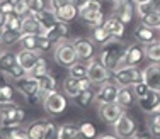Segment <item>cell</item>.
Returning a JSON list of instances; mask_svg holds the SVG:
<instances>
[{"instance_id":"6da1fadb","label":"cell","mask_w":160,"mask_h":139,"mask_svg":"<svg viewBox=\"0 0 160 139\" xmlns=\"http://www.w3.org/2000/svg\"><path fill=\"white\" fill-rule=\"evenodd\" d=\"M124 49H126V48L121 44L119 39L109 41V43H106L104 46H102L101 53H99V61H101L109 71H116L121 65Z\"/></svg>"},{"instance_id":"7a4b0ae2","label":"cell","mask_w":160,"mask_h":139,"mask_svg":"<svg viewBox=\"0 0 160 139\" xmlns=\"http://www.w3.org/2000/svg\"><path fill=\"white\" fill-rule=\"evenodd\" d=\"M53 59H55L56 65L63 66V68H70L73 63H77L78 58H77V51L73 48V43L68 39L56 43L55 49H53Z\"/></svg>"},{"instance_id":"3957f363","label":"cell","mask_w":160,"mask_h":139,"mask_svg":"<svg viewBox=\"0 0 160 139\" xmlns=\"http://www.w3.org/2000/svg\"><path fill=\"white\" fill-rule=\"evenodd\" d=\"M112 81L118 87H133V85L143 81V70L138 66H119L112 71Z\"/></svg>"},{"instance_id":"277c9868","label":"cell","mask_w":160,"mask_h":139,"mask_svg":"<svg viewBox=\"0 0 160 139\" xmlns=\"http://www.w3.org/2000/svg\"><path fill=\"white\" fill-rule=\"evenodd\" d=\"M78 17L83 21V24L89 27H99L104 24V17H102V5L99 0H90L85 7L78 10Z\"/></svg>"},{"instance_id":"5b68a950","label":"cell","mask_w":160,"mask_h":139,"mask_svg":"<svg viewBox=\"0 0 160 139\" xmlns=\"http://www.w3.org/2000/svg\"><path fill=\"white\" fill-rule=\"evenodd\" d=\"M43 107L49 115H60L67 110L68 107V99L62 92H49L43 93Z\"/></svg>"},{"instance_id":"8992f818","label":"cell","mask_w":160,"mask_h":139,"mask_svg":"<svg viewBox=\"0 0 160 139\" xmlns=\"http://www.w3.org/2000/svg\"><path fill=\"white\" fill-rule=\"evenodd\" d=\"M145 58H147V46H143L142 43L129 44L124 49V54H123L119 66H138Z\"/></svg>"},{"instance_id":"52a82bcc","label":"cell","mask_w":160,"mask_h":139,"mask_svg":"<svg viewBox=\"0 0 160 139\" xmlns=\"http://www.w3.org/2000/svg\"><path fill=\"white\" fill-rule=\"evenodd\" d=\"M112 127H114V134L119 139H131L136 134V122L126 112L112 124Z\"/></svg>"},{"instance_id":"ba28073f","label":"cell","mask_w":160,"mask_h":139,"mask_svg":"<svg viewBox=\"0 0 160 139\" xmlns=\"http://www.w3.org/2000/svg\"><path fill=\"white\" fill-rule=\"evenodd\" d=\"M119 88L112 80H108L104 83H101V87L96 92V102L99 105H104V104H112V102H118V93H119Z\"/></svg>"},{"instance_id":"9c48e42d","label":"cell","mask_w":160,"mask_h":139,"mask_svg":"<svg viewBox=\"0 0 160 139\" xmlns=\"http://www.w3.org/2000/svg\"><path fill=\"white\" fill-rule=\"evenodd\" d=\"M111 73L112 71H109L106 68V66L99 61V58L90 59L89 65H87V76L90 78L92 83H104V81H108L109 76H111Z\"/></svg>"},{"instance_id":"30bf717a","label":"cell","mask_w":160,"mask_h":139,"mask_svg":"<svg viewBox=\"0 0 160 139\" xmlns=\"http://www.w3.org/2000/svg\"><path fill=\"white\" fill-rule=\"evenodd\" d=\"M16 88L26 97V99H29V97H32V95H39L41 93L39 78L31 76V75H26L24 78H21V80L16 81Z\"/></svg>"},{"instance_id":"8fae6325","label":"cell","mask_w":160,"mask_h":139,"mask_svg":"<svg viewBox=\"0 0 160 139\" xmlns=\"http://www.w3.org/2000/svg\"><path fill=\"white\" fill-rule=\"evenodd\" d=\"M123 114H124V107L118 102L99 105V117L106 124H114Z\"/></svg>"},{"instance_id":"7c38bea8","label":"cell","mask_w":160,"mask_h":139,"mask_svg":"<svg viewBox=\"0 0 160 139\" xmlns=\"http://www.w3.org/2000/svg\"><path fill=\"white\" fill-rule=\"evenodd\" d=\"M72 43H73V48L77 51V58L80 61H90V59L96 58V54H94L96 48L87 37H75Z\"/></svg>"},{"instance_id":"4fadbf2b","label":"cell","mask_w":160,"mask_h":139,"mask_svg":"<svg viewBox=\"0 0 160 139\" xmlns=\"http://www.w3.org/2000/svg\"><path fill=\"white\" fill-rule=\"evenodd\" d=\"M143 81L153 92H160V63H152L143 70Z\"/></svg>"},{"instance_id":"5bb4252c","label":"cell","mask_w":160,"mask_h":139,"mask_svg":"<svg viewBox=\"0 0 160 139\" xmlns=\"http://www.w3.org/2000/svg\"><path fill=\"white\" fill-rule=\"evenodd\" d=\"M136 100H138L140 107H142V110L145 114H155L160 109V92L150 90L145 97H140V99H136Z\"/></svg>"},{"instance_id":"9a60e30c","label":"cell","mask_w":160,"mask_h":139,"mask_svg":"<svg viewBox=\"0 0 160 139\" xmlns=\"http://www.w3.org/2000/svg\"><path fill=\"white\" fill-rule=\"evenodd\" d=\"M135 37L138 43H142L143 46H150V44L157 43L158 41V31L157 29H152L145 24H140L135 29Z\"/></svg>"},{"instance_id":"2e32d148","label":"cell","mask_w":160,"mask_h":139,"mask_svg":"<svg viewBox=\"0 0 160 139\" xmlns=\"http://www.w3.org/2000/svg\"><path fill=\"white\" fill-rule=\"evenodd\" d=\"M43 34L48 37L51 43H60V41H65L68 37V34H70V27H68L67 22H56L53 27L46 29V31H43Z\"/></svg>"},{"instance_id":"e0dca14e","label":"cell","mask_w":160,"mask_h":139,"mask_svg":"<svg viewBox=\"0 0 160 139\" xmlns=\"http://www.w3.org/2000/svg\"><path fill=\"white\" fill-rule=\"evenodd\" d=\"M43 56V53L41 51H29V49H21L17 53V61H19V65L22 66L26 71H28V75H29V71H31L34 66H36V63H38V59Z\"/></svg>"},{"instance_id":"ac0fdd59","label":"cell","mask_w":160,"mask_h":139,"mask_svg":"<svg viewBox=\"0 0 160 139\" xmlns=\"http://www.w3.org/2000/svg\"><path fill=\"white\" fill-rule=\"evenodd\" d=\"M26 119V112L24 109H16V110L9 112V114L2 115L0 119V129H10V127H16V126H21Z\"/></svg>"},{"instance_id":"d6986e66","label":"cell","mask_w":160,"mask_h":139,"mask_svg":"<svg viewBox=\"0 0 160 139\" xmlns=\"http://www.w3.org/2000/svg\"><path fill=\"white\" fill-rule=\"evenodd\" d=\"M114 17H118L119 21H123L124 24L131 22L133 19V7L129 0H114Z\"/></svg>"},{"instance_id":"ffe728a7","label":"cell","mask_w":160,"mask_h":139,"mask_svg":"<svg viewBox=\"0 0 160 139\" xmlns=\"http://www.w3.org/2000/svg\"><path fill=\"white\" fill-rule=\"evenodd\" d=\"M106 27V31L111 34L112 39H123L124 32H126V24L123 21H119L118 17H111L102 24Z\"/></svg>"},{"instance_id":"44dd1931","label":"cell","mask_w":160,"mask_h":139,"mask_svg":"<svg viewBox=\"0 0 160 139\" xmlns=\"http://www.w3.org/2000/svg\"><path fill=\"white\" fill-rule=\"evenodd\" d=\"M21 32L22 34H41L43 27L39 25V22L36 21V17L32 14L22 17V24H21Z\"/></svg>"},{"instance_id":"7402d4cb","label":"cell","mask_w":160,"mask_h":139,"mask_svg":"<svg viewBox=\"0 0 160 139\" xmlns=\"http://www.w3.org/2000/svg\"><path fill=\"white\" fill-rule=\"evenodd\" d=\"M55 16L56 19H58L60 22H72V21H75V19L78 17V9L73 5V3H65V5L62 7V9H58L55 12Z\"/></svg>"},{"instance_id":"603a6c76","label":"cell","mask_w":160,"mask_h":139,"mask_svg":"<svg viewBox=\"0 0 160 139\" xmlns=\"http://www.w3.org/2000/svg\"><path fill=\"white\" fill-rule=\"evenodd\" d=\"M34 17H36V21L39 22V25L43 27V31H46V29L49 27H53V25L58 22V19H56L55 16V12H53L51 9H44V10H41V12H36V14H32Z\"/></svg>"},{"instance_id":"cb8c5ba5","label":"cell","mask_w":160,"mask_h":139,"mask_svg":"<svg viewBox=\"0 0 160 139\" xmlns=\"http://www.w3.org/2000/svg\"><path fill=\"white\" fill-rule=\"evenodd\" d=\"M46 119H36L28 126V132H29V139H43L44 132H46V127H48Z\"/></svg>"},{"instance_id":"d4e9b609","label":"cell","mask_w":160,"mask_h":139,"mask_svg":"<svg viewBox=\"0 0 160 139\" xmlns=\"http://www.w3.org/2000/svg\"><path fill=\"white\" fill-rule=\"evenodd\" d=\"M17 53H12V51H3L0 53V73L5 75L12 66L17 65Z\"/></svg>"},{"instance_id":"484cf974","label":"cell","mask_w":160,"mask_h":139,"mask_svg":"<svg viewBox=\"0 0 160 139\" xmlns=\"http://www.w3.org/2000/svg\"><path fill=\"white\" fill-rule=\"evenodd\" d=\"M22 37L21 31H12V29H0V39H2V46H14L16 43H19Z\"/></svg>"},{"instance_id":"4316f807","label":"cell","mask_w":160,"mask_h":139,"mask_svg":"<svg viewBox=\"0 0 160 139\" xmlns=\"http://www.w3.org/2000/svg\"><path fill=\"white\" fill-rule=\"evenodd\" d=\"M78 92H80V83H78V80L68 75V76L63 80V93H65L67 97H70V99H75V97L78 95Z\"/></svg>"},{"instance_id":"83f0119b","label":"cell","mask_w":160,"mask_h":139,"mask_svg":"<svg viewBox=\"0 0 160 139\" xmlns=\"http://www.w3.org/2000/svg\"><path fill=\"white\" fill-rule=\"evenodd\" d=\"M80 127L77 124H63L60 126V139H80Z\"/></svg>"},{"instance_id":"f1b7e54d","label":"cell","mask_w":160,"mask_h":139,"mask_svg":"<svg viewBox=\"0 0 160 139\" xmlns=\"http://www.w3.org/2000/svg\"><path fill=\"white\" fill-rule=\"evenodd\" d=\"M39 87L41 93H49V92H56L58 90V81L51 73H46L43 76H39Z\"/></svg>"},{"instance_id":"f546056e","label":"cell","mask_w":160,"mask_h":139,"mask_svg":"<svg viewBox=\"0 0 160 139\" xmlns=\"http://www.w3.org/2000/svg\"><path fill=\"white\" fill-rule=\"evenodd\" d=\"M135 102V93H133V88L131 87H123L119 88V93H118V104H121L124 109L133 105Z\"/></svg>"},{"instance_id":"4dcf8cb0","label":"cell","mask_w":160,"mask_h":139,"mask_svg":"<svg viewBox=\"0 0 160 139\" xmlns=\"http://www.w3.org/2000/svg\"><path fill=\"white\" fill-rule=\"evenodd\" d=\"M96 99V93L92 92L90 88H87V90H80L78 92V95L75 97V104L78 105V107H82V109H85V107H89L90 102Z\"/></svg>"},{"instance_id":"1f68e13d","label":"cell","mask_w":160,"mask_h":139,"mask_svg":"<svg viewBox=\"0 0 160 139\" xmlns=\"http://www.w3.org/2000/svg\"><path fill=\"white\" fill-rule=\"evenodd\" d=\"M5 137H14V139H29V132H28V127L16 126V127H10V129H2Z\"/></svg>"},{"instance_id":"d6a6232c","label":"cell","mask_w":160,"mask_h":139,"mask_svg":"<svg viewBox=\"0 0 160 139\" xmlns=\"http://www.w3.org/2000/svg\"><path fill=\"white\" fill-rule=\"evenodd\" d=\"M142 24L148 25V27H152V29H157V31H160V9H158V7L155 10H152L148 16H145L142 19Z\"/></svg>"},{"instance_id":"836d02e7","label":"cell","mask_w":160,"mask_h":139,"mask_svg":"<svg viewBox=\"0 0 160 139\" xmlns=\"http://www.w3.org/2000/svg\"><path fill=\"white\" fill-rule=\"evenodd\" d=\"M147 126H148V132H150L153 137H158L160 139V112L150 114Z\"/></svg>"},{"instance_id":"e575fe53","label":"cell","mask_w":160,"mask_h":139,"mask_svg":"<svg viewBox=\"0 0 160 139\" xmlns=\"http://www.w3.org/2000/svg\"><path fill=\"white\" fill-rule=\"evenodd\" d=\"M92 41H96L99 44H106V43H109V41H112V37L108 31H106L104 25H99V27L92 29Z\"/></svg>"},{"instance_id":"d590c367","label":"cell","mask_w":160,"mask_h":139,"mask_svg":"<svg viewBox=\"0 0 160 139\" xmlns=\"http://www.w3.org/2000/svg\"><path fill=\"white\" fill-rule=\"evenodd\" d=\"M22 49L29 51H39L38 49V34H22L21 41H19Z\"/></svg>"},{"instance_id":"8d00e7d4","label":"cell","mask_w":160,"mask_h":139,"mask_svg":"<svg viewBox=\"0 0 160 139\" xmlns=\"http://www.w3.org/2000/svg\"><path fill=\"white\" fill-rule=\"evenodd\" d=\"M68 75L73 78H77V80H80V78H85L87 76V65H83L82 61H77L73 63V65L68 68Z\"/></svg>"},{"instance_id":"74e56055","label":"cell","mask_w":160,"mask_h":139,"mask_svg":"<svg viewBox=\"0 0 160 139\" xmlns=\"http://www.w3.org/2000/svg\"><path fill=\"white\" fill-rule=\"evenodd\" d=\"M46 73H48V63H46V58H44V56H41V58L38 59L36 66L29 71V75H31V76L39 78V76H43V75H46Z\"/></svg>"},{"instance_id":"f35d334b","label":"cell","mask_w":160,"mask_h":139,"mask_svg":"<svg viewBox=\"0 0 160 139\" xmlns=\"http://www.w3.org/2000/svg\"><path fill=\"white\" fill-rule=\"evenodd\" d=\"M157 9V3H155V0H147V2H142L136 5V12H138L140 19H143L145 16H148V14L152 12V10Z\"/></svg>"},{"instance_id":"ab89813d","label":"cell","mask_w":160,"mask_h":139,"mask_svg":"<svg viewBox=\"0 0 160 139\" xmlns=\"http://www.w3.org/2000/svg\"><path fill=\"white\" fill-rule=\"evenodd\" d=\"M78 127H80V134H82V137L94 139L97 136V129H96V126H94L92 122H82Z\"/></svg>"},{"instance_id":"60d3db41","label":"cell","mask_w":160,"mask_h":139,"mask_svg":"<svg viewBox=\"0 0 160 139\" xmlns=\"http://www.w3.org/2000/svg\"><path fill=\"white\" fill-rule=\"evenodd\" d=\"M147 58L152 63H160V43L158 41L150 44V46H147Z\"/></svg>"},{"instance_id":"b9f144b4","label":"cell","mask_w":160,"mask_h":139,"mask_svg":"<svg viewBox=\"0 0 160 139\" xmlns=\"http://www.w3.org/2000/svg\"><path fill=\"white\" fill-rule=\"evenodd\" d=\"M21 24H22V17L17 16L16 12L7 16V22H5V27L7 29H12V31H21Z\"/></svg>"},{"instance_id":"7bdbcfd3","label":"cell","mask_w":160,"mask_h":139,"mask_svg":"<svg viewBox=\"0 0 160 139\" xmlns=\"http://www.w3.org/2000/svg\"><path fill=\"white\" fill-rule=\"evenodd\" d=\"M26 75H28V71H26V70L22 68V66L19 65V63H17L16 66H12V68H10L9 71H7V73H5V76H9L10 80L17 81V80H21V78H24Z\"/></svg>"},{"instance_id":"ee69618b","label":"cell","mask_w":160,"mask_h":139,"mask_svg":"<svg viewBox=\"0 0 160 139\" xmlns=\"http://www.w3.org/2000/svg\"><path fill=\"white\" fill-rule=\"evenodd\" d=\"M26 7H28L29 14H36V12H41V10L46 9V3L44 0H24Z\"/></svg>"},{"instance_id":"f6af8a7d","label":"cell","mask_w":160,"mask_h":139,"mask_svg":"<svg viewBox=\"0 0 160 139\" xmlns=\"http://www.w3.org/2000/svg\"><path fill=\"white\" fill-rule=\"evenodd\" d=\"M43 139H60V126H56L55 122H48Z\"/></svg>"},{"instance_id":"bcb514c9","label":"cell","mask_w":160,"mask_h":139,"mask_svg":"<svg viewBox=\"0 0 160 139\" xmlns=\"http://www.w3.org/2000/svg\"><path fill=\"white\" fill-rule=\"evenodd\" d=\"M16 109H19V105L14 100H0V115H5Z\"/></svg>"},{"instance_id":"7dc6e473","label":"cell","mask_w":160,"mask_h":139,"mask_svg":"<svg viewBox=\"0 0 160 139\" xmlns=\"http://www.w3.org/2000/svg\"><path fill=\"white\" fill-rule=\"evenodd\" d=\"M131 88H133V93H135L136 99H140V97H145L148 92H150V88H148V85L145 83V81H140V83L133 85Z\"/></svg>"},{"instance_id":"c3c4849f","label":"cell","mask_w":160,"mask_h":139,"mask_svg":"<svg viewBox=\"0 0 160 139\" xmlns=\"http://www.w3.org/2000/svg\"><path fill=\"white\" fill-rule=\"evenodd\" d=\"M51 44H53V43L43 34V32H41V34H38V49H39L41 53L48 51L49 48H51Z\"/></svg>"},{"instance_id":"681fc988","label":"cell","mask_w":160,"mask_h":139,"mask_svg":"<svg viewBox=\"0 0 160 139\" xmlns=\"http://www.w3.org/2000/svg\"><path fill=\"white\" fill-rule=\"evenodd\" d=\"M0 97L3 100H12L14 97V88L9 83H0Z\"/></svg>"},{"instance_id":"f907efd6","label":"cell","mask_w":160,"mask_h":139,"mask_svg":"<svg viewBox=\"0 0 160 139\" xmlns=\"http://www.w3.org/2000/svg\"><path fill=\"white\" fill-rule=\"evenodd\" d=\"M0 12L7 14V16H9V14H14L16 12V5H14L10 0H2V2H0Z\"/></svg>"},{"instance_id":"816d5d0a","label":"cell","mask_w":160,"mask_h":139,"mask_svg":"<svg viewBox=\"0 0 160 139\" xmlns=\"http://www.w3.org/2000/svg\"><path fill=\"white\" fill-rule=\"evenodd\" d=\"M65 3H68V0H49V9L53 12H56L58 9H62Z\"/></svg>"},{"instance_id":"f5cc1de1","label":"cell","mask_w":160,"mask_h":139,"mask_svg":"<svg viewBox=\"0 0 160 139\" xmlns=\"http://www.w3.org/2000/svg\"><path fill=\"white\" fill-rule=\"evenodd\" d=\"M68 2H70V3H73V5H75V7H77V9L80 10L82 7H85L87 3L90 2V0H68Z\"/></svg>"},{"instance_id":"db71d44e","label":"cell","mask_w":160,"mask_h":139,"mask_svg":"<svg viewBox=\"0 0 160 139\" xmlns=\"http://www.w3.org/2000/svg\"><path fill=\"white\" fill-rule=\"evenodd\" d=\"M131 139H153V136H152L150 132H145L143 131V132H136Z\"/></svg>"},{"instance_id":"11a10c76","label":"cell","mask_w":160,"mask_h":139,"mask_svg":"<svg viewBox=\"0 0 160 139\" xmlns=\"http://www.w3.org/2000/svg\"><path fill=\"white\" fill-rule=\"evenodd\" d=\"M5 22H7V14L0 12V29L5 27Z\"/></svg>"},{"instance_id":"9f6ffc18","label":"cell","mask_w":160,"mask_h":139,"mask_svg":"<svg viewBox=\"0 0 160 139\" xmlns=\"http://www.w3.org/2000/svg\"><path fill=\"white\" fill-rule=\"evenodd\" d=\"M96 139H119V137H116V136H109V134H102V136H97Z\"/></svg>"},{"instance_id":"6f0895ef","label":"cell","mask_w":160,"mask_h":139,"mask_svg":"<svg viewBox=\"0 0 160 139\" xmlns=\"http://www.w3.org/2000/svg\"><path fill=\"white\" fill-rule=\"evenodd\" d=\"M133 3H136V5H138V3H142V2H147V0H131Z\"/></svg>"},{"instance_id":"680465c9","label":"cell","mask_w":160,"mask_h":139,"mask_svg":"<svg viewBox=\"0 0 160 139\" xmlns=\"http://www.w3.org/2000/svg\"><path fill=\"white\" fill-rule=\"evenodd\" d=\"M5 139H14V137H5Z\"/></svg>"},{"instance_id":"91938a15","label":"cell","mask_w":160,"mask_h":139,"mask_svg":"<svg viewBox=\"0 0 160 139\" xmlns=\"http://www.w3.org/2000/svg\"><path fill=\"white\" fill-rule=\"evenodd\" d=\"M0 46H2V39H0Z\"/></svg>"},{"instance_id":"94428289","label":"cell","mask_w":160,"mask_h":139,"mask_svg":"<svg viewBox=\"0 0 160 139\" xmlns=\"http://www.w3.org/2000/svg\"><path fill=\"white\" fill-rule=\"evenodd\" d=\"M109 2H114V0H109Z\"/></svg>"},{"instance_id":"6125c7cd","label":"cell","mask_w":160,"mask_h":139,"mask_svg":"<svg viewBox=\"0 0 160 139\" xmlns=\"http://www.w3.org/2000/svg\"><path fill=\"white\" fill-rule=\"evenodd\" d=\"M0 100H3V99H2V97H0Z\"/></svg>"},{"instance_id":"be15d7a7","label":"cell","mask_w":160,"mask_h":139,"mask_svg":"<svg viewBox=\"0 0 160 139\" xmlns=\"http://www.w3.org/2000/svg\"><path fill=\"white\" fill-rule=\"evenodd\" d=\"M0 139H2V136H0Z\"/></svg>"},{"instance_id":"e7e4bbea","label":"cell","mask_w":160,"mask_h":139,"mask_svg":"<svg viewBox=\"0 0 160 139\" xmlns=\"http://www.w3.org/2000/svg\"><path fill=\"white\" fill-rule=\"evenodd\" d=\"M158 43H160V39H158Z\"/></svg>"}]
</instances>
